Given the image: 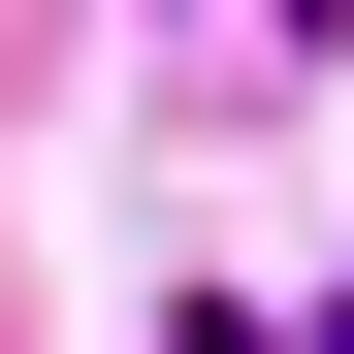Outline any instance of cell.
I'll return each instance as SVG.
<instances>
[{"label":"cell","mask_w":354,"mask_h":354,"mask_svg":"<svg viewBox=\"0 0 354 354\" xmlns=\"http://www.w3.org/2000/svg\"><path fill=\"white\" fill-rule=\"evenodd\" d=\"M225 32H354V0H225Z\"/></svg>","instance_id":"1"},{"label":"cell","mask_w":354,"mask_h":354,"mask_svg":"<svg viewBox=\"0 0 354 354\" xmlns=\"http://www.w3.org/2000/svg\"><path fill=\"white\" fill-rule=\"evenodd\" d=\"M194 354H290V322H194Z\"/></svg>","instance_id":"2"}]
</instances>
